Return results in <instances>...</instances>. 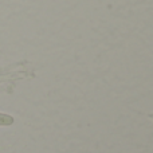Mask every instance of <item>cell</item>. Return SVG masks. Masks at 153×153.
Segmentation results:
<instances>
[{"instance_id": "obj_1", "label": "cell", "mask_w": 153, "mask_h": 153, "mask_svg": "<svg viewBox=\"0 0 153 153\" xmlns=\"http://www.w3.org/2000/svg\"><path fill=\"white\" fill-rule=\"evenodd\" d=\"M12 122H13V118L11 116L0 113V125H11Z\"/></svg>"}]
</instances>
